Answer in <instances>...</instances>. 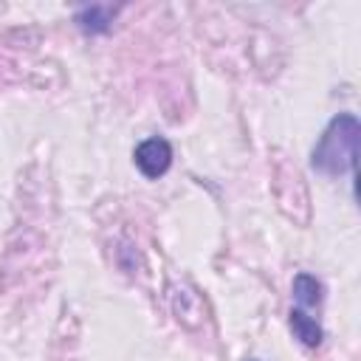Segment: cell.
Masks as SVG:
<instances>
[{"instance_id":"cell-1","label":"cell","mask_w":361,"mask_h":361,"mask_svg":"<svg viewBox=\"0 0 361 361\" xmlns=\"http://www.w3.org/2000/svg\"><path fill=\"white\" fill-rule=\"evenodd\" d=\"M358 135H361V124H358V118L353 113L333 116L330 124L324 127V133L319 135L313 152H310L313 169L327 175V178H338V175L355 172Z\"/></svg>"},{"instance_id":"cell-2","label":"cell","mask_w":361,"mask_h":361,"mask_svg":"<svg viewBox=\"0 0 361 361\" xmlns=\"http://www.w3.org/2000/svg\"><path fill=\"white\" fill-rule=\"evenodd\" d=\"M133 161L138 166V172L149 180H158L161 175H166V169L172 166V144L161 135H152V138H144L135 152H133Z\"/></svg>"},{"instance_id":"cell-3","label":"cell","mask_w":361,"mask_h":361,"mask_svg":"<svg viewBox=\"0 0 361 361\" xmlns=\"http://www.w3.org/2000/svg\"><path fill=\"white\" fill-rule=\"evenodd\" d=\"M113 17H116V8H113V6H85V8H79V11L73 14L76 25H79L85 34H104V31L110 28Z\"/></svg>"},{"instance_id":"cell-4","label":"cell","mask_w":361,"mask_h":361,"mask_svg":"<svg viewBox=\"0 0 361 361\" xmlns=\"http://www.w3.org/2000/svg\"><path fill=\"white\" fill-rule=\"evenodd\" d=\"M288 322H290L293 336H296L305 347H319V344H322V338H324L322 324H319L313 316H307L302 307H293V310L288 313Z\"/></svg>"},{"instance_id":"cell-5","label":"cell","mask_w":361,"mask_h":361,"mask_svg":"<svg viewBox=\"0 0 361 361\" xmlns=\"http://www.w3.org/2000/svg\"><path fill=\"white\" fill-rule=\"evenodd\" d=\"M322 296H324V285H322L313 274H305V271H302V274L293 276V299H296L302 307L319 305Z\"/></svg>"},{"instance_id":"cell-6","label":"cell","mask_w":361,"mask_h":361,"mask_svg":"<svg viewBox=\"0 0 361 361\" xmlns=\"http://www.w3.org/2000/svg\"><path fill=\"white\" fill-rule=\"evenodd\" d=\"M248 361H254V358H248Z\"/></svg>"}]
</instances>
